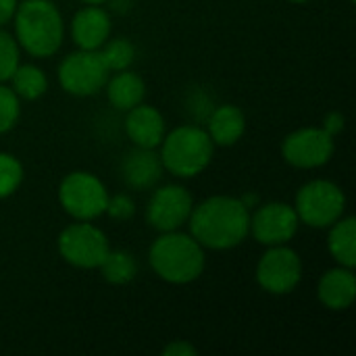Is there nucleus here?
<instances>
[{"mask_svg":"<svg viewBox=\"0 0 356 356\" xmlns=\"http://www.w3.org/2000/svg\"><path fill=\"white\" fill-rule=\"evenodd\" d=\"M190 236L211 250H229L250 234V211L240 198L213 196L192 209Z\"/></svg>","mask_w":356,"mask_h":356,"instance_id":"obj_1","label":"nucleus"},{"mask_svg":"<svg viewBox=\"0 0 356 356\" xmlns=\"http://www.w3.org/2000/svg\"><path fill=\"white\" fill-rule=\"evenodd\" d=\"M19 48L38 58L52 56L63 44V17L50 0H21L13 15Z\"/></svg>","mask_w":356,"mask_h":356,"instance_id":"obj_2","label":"nucleus"},{"mask_svg":"<svg viewBox=\"0 0 356 356\" xmlns=\"http://www.w3.org/2000/svg\"><path fill=\"white\" fill-rule=\"evenodd\" d=\"M152 271L169 284H190L204 271V248L188 234L165 232L148 252Z\"/></svg>","mask_w":356,"mask_h":356,"instance_id":"obj_3","label":"nucleus"},{"mask_svg":"<svg viewBox=\"0 0 356 356\" xmlns=\"http://www.w3.org/2000/svg\"><path fill=\"white\" fill-rule=\"evenodd\" d=\"M215 144L207 129L196 125H181L165 134L161 142L163 169L177 177H196L213 159Z\"/></svg>","mask_w":356,"mask_h":356,"instance_id":"obj_4","label":"nucleus"},{"mask_svg":"<svg viewBox=\"0 0 356 356\" xmlns=\"http://www.w3.org/2000/svg\"><path fill=\"white\" fill-rule=\"evenodd\" d=\"M346 209V196L342 188L330 179H313L305 184L296 194V215L300 223L309 227H330L336 223Z\"/></svg>","mask_w":356,"mask_h":356,"instance_id":"obj_5","label":"nucleus"},{"mask_svg":"<svg viewBox=\"0 0 356 356\" xmlns=\"http://www.w3.org/2000/svg\"><path fill=\"white\" fill-rule=\"evenodd\" d=\"M106 188L102 181L86 171L69 173L58 188V202L67 215L77 221H92L106 209Z\"/></svg>","mask_w":356,"mask_h":356,"instance_id":"obj_6","label":"nucleus"},{"mask_svg":"<svg viewBox=\"0 0 356 356\" xmlns=\"http://www.w3.org/2000/svg\"><path fill=\"white\" fill-rule=\"evenodd\" d=\"M108 67L104 65L100 50H77L67 54L58 65V81L67 94L94 96L104 90L108 79Z\"/></svg>","mask_w":356,"mask_h":356,"instance_id":"obj_7","label":"nucleus"},{"mask_svg":"<svg viewBox=\"0 0 356 356\" xmlns=\"http://www.w3.org/2000/svg\"><path fill=\"white\" fill-rule=\"evenodd\" d=\"M108 250L111 248L104 232L90 221L73 223L58 236L60 257L77 269H98Z\"/></svg>","mask_w":356,"mask_h":356,"instance_id":"obj_8","label":"nucleus"},{"mask_svg":"<svg viewBox=\"0 0 356 356\" xmlns=\"http://www.w3.org/2000/svg\"><path fill=\"white\" fill-rule=\"evenodd\" d=\"M300 280H302V261L286 244L269 246V250L261 257L257 265V282L269 294L275 296L290 294L292 290H296Z\"/></svg>","mask_w":356,"mask_h":356,"instance_id":"obj_9","label":"nucleus"},{"mask_svg":"<svg viewBox=\"0 0 356 356\" xmlns=\"http://www.w3.org/2000/svg\"><path fill=\"white\" fill-rule=\"evenodd\" d=\"M336 140L323 127H305L286 136L282 144L284 161L298 169H317L330 163Z\"/></svg>","mask_w":356,"mask_h":356,"instance_id":"obj_10","label":"nucleus"},{"mask_svg":"<svg viewBox=\"0 0 356 356\" xmlns=\"http://www.w3.org/2000/svg\"><path fill=\"white\" fill-rule=\"evenodd\" d=\"M194 209L192 194L184 186H163L159 188L146 209V221L150 227L165 232H175L188 223Z\"/></svg>","mask_w":356,"mask_h":356,"instance_id":"obj_11","label":"nucleus"},{"mask_svg":"<svg viewBox=\"0 0 356 356\" xmlns=\"http://www.w3.org/2000/svg\"><path fill=\"white\" fill-rule=\"evenodd\" d=\"M300 219L294 207L286 202H269L250 215V234L265 246L288 244L298 232Z\"/></svg>","mask_w":356,"mask_h":356,"instance_id":"obj_12","label":"nucleus"},{"mask_svg":"<svg viewBox=\"0 0 356 356\" xmlns=\"http://www.w3.org/2000/svg\"><path fill=\"white\" fill-rule=\"evenodd\" d=\"M111 33V17L98 4H88L75 13L71 23L73 42L81 50H100Z\"/></svg>","mask_w":356,"mask_h":356,"instance_id":"obj_13","label":"nucleus"},{"mask_svg":"<svg viewBox=\"0 0 356 356\" xmlns=\"http://www.w3.org/2000/svg\"><path fill=\"white\" fill-rule=\"evenodd\" d=\"M125 131L136 146L159 148L165 138V119L154 106L140 102L138 106L127 111Z\"/></svg>","mask_w":356,"mask_h":356,"instance_id":"obj_14","label":"nucleus"},{"mask_svg":"<svg viewBox=\"0 0 356 356\" xmlns=\"http://www.w3.org/2000/svg\"><path fill=\"white\" fill-rule=\"evenodd\" d=\"M121 175L125 184L134 190H150L163 177V163L154 148H140L131 150L121 165Z\"/></svg>","mask_w":356,"mask_h":356,"instance_id":"obj_15","label":"nucleus"},{"mask_svg":"<svg viewBox=\"0 0 356 356\" xmlns=\"http://www.w3.org/2000/svg\"><path fill=\"white\" fill-rule=\"evenodd\" d=\"M317 296L323 307L330 311H346L356 298V277L350 267L330 269L317 286Z\"/></svg>","mask_w":356,"mask_h":356,"instance_id":"obj_16","label":"nucleus"},{"mask_svg":"<svg viewBox=\"0 0 356 356\" xmlns=\"http://www.w3.org/2000/svg\"><path fill=\"white\" fill-rule=\"evenodd\" d=\"M244 129H246L244 113L234 104H223L211 113L207 134L217 146H234L244 136Z\"/></svg>","mask_w":356,"mask_h":356,"instance_id":"obj_17","label":"nucleus"},{"mask_svg":"<svg viewBox=\"0 0 356 356\" xmlns=\"http://www.w3.org/2000/svg\"><path fill=\"white\" fill-rule=\"evenodd\" d=\"M106 98L117 111H129L138 106L146 96L144 79L134 71H117L115 77L106 79Z\"/></svg>","mask_w":356,"mask_h":356,"instance_id":"obj_18","label":"nucleus"},{"mask_svg":"<svg viewBox=\"0 0 356 356\" xmlns=\"http://www.w3.org/2000/svg\"><path fill=\"white\" fill-rule=\"evenodd\" d=\"M327 246L338 265L355 269L356 265V221L355 217H340L330 225Z\"/></svg>","mask_w":356,"mask_h":356,"instance_id":"obj_19","label":"nucleus"},{"mask_svg":"<svg viewBox=\"0 0 356 356\" xmlns=\"http://www.w3.org/2000/svg\"><path fill=\"white\" fill-rule=\"evenodd\" d=\"M13 92L23 100H38L48 90L46 73L35 65H19L10 75Z\"/></svg>","mask_w":356,"mask_h":356,"instance_id":"obj_20","label":"nucleus"},{"mask_svg":"<svg viewBox=\"0 0 356 356\" xmlns=\"http://www.w3.org/2000/svg\"><path fill=\"white\" fill-rule=\"evenodd\" d=\"M100 273L108 284L123 286L129 284L138 273V263L131 252L127 250H108L104 261L100 263Z\"/></svg>","mask_w":356,"mask_h":356,"instance_id":"obj_21","label":"nucleus"},{"mask_svg":"<svg viewBox=\"0 0 356 356\" xmlns=\"http://www.w3.org/2000/svg\"><path fill=\"white\" fill-rule=\"evenodd\" d=\"M100 56H102L104 65L108 67V71H123V69H129V65L134 63L136 48L129 40L115 38V40L102 44Z\"/></svg>","mask_w":356,"mask_h":356,"instance_id":"obj_22","label":"nucleus"},{"mask_svg":"<svg viewBox=\"0 0 356 356\" xmlns=\"http://www.w3.org/2000/svg\"><path fill=\"white\" fill-rule=\"evenodd\" d=\"M23 181V165L6 152H0V200L19 190Z\"/></svg>","mask_w":356,"mask_h":356,"instance_id":"obj_23","label":"nucleus"},{"mask_svg":"<svg viewBox=\"0 0 356 356\" xmlns=\"http://www.w3.org/2000/svg\"><path fill=\"white\" fill-rule=\"evenodd\" d=\"M17 67H19V44L8 31L0 29V83L8 81Z\"/></svg>","mask_w":356,"mask_h":356,"instance_id":"obj_24","label":"nucleus"},{"mask_svg":"<svg viewBox=\"0 0 356 356\" xmlns=\"http://www.w3.org/2000/svg\"><path fill=\"white\" fill-rule=\"evenodd\" d=\"M21 115L19 96L13 92V88H6L0 83V134H6L15 127Z\"/></svg>","mask_w":356,"mask_h":356,"instance_id":"obj_25","label":"nucleus"},{"mask_svg":"<svg viewBox=\"0 0 356 356\" xmlns=\"http://www.w3.org/2000/svg\"><path fill=\"white\" fill-rule=\"evenodd\" d=\"M104 213L117 221H129L136 215V202L127 196V194H117V196H108L106 200V209Z\"/></svg>","mask_w":356,"mask_h":356,"instance_id":"obj_26","label":"nucleus"},{"mask_svg":"<svg viewBox=\"0 0 356 356\" xmlns=\"http://www.w3.org/2000/svg\"><path fill=\"white\" fill-rule=\"evenodd\" d=\"M163 355L165 356H196L198 355V350H196V348H194L190 342H186V340H175V342H171L169 346H165Z\"/></svg>","mask_w":356,"mask_h":356,"instance_id":"obj_27","label":"nucleus"},{"mask_svg":"<svg viewBox=\"0 0 356 356\" xmlns=\"http://www.w3.org/2000/svg\"><path fill=\"white\" fill-rule=\"evenodd\" d=\"M323 129L330 134V136H338L342 129H344V115L342 113H330L323 121Z\"/></svg>","mask_w":356,"mask_h":356,"instance_id":"obj_28","label":"nucleus"},{"mask_svg":"<svg viewBox=\"0 0 356 356\" xmlns=\"http://www.w3.org/2000/svg\"><path fill=\"white\" fill-rule=\"evenodd\" d=\"M17 10V0H0V27L13 19Z\"/></svg>","mask_w":356,"mask_h":356,"instance_id":"obj_29","label":"nucleus"},{"mask_svg":"<svg viewBox=\"0 0 356 356\" xmlns=\"http://www.w3.org/2000/svg\"><path fill=\"white\" fill-rule=\"evenodd\" d=\"M81 2H86V4H102L106 0H81Z\"/></svg>","mask_w":356,"mask_h":356,"instance_id":"obj_30","label":"nucleus"},{"mask_svg":"<svg viewBox=\"0 0 356 356\" xmlns=\"http://www.w3.org/2000/svg\"><path fill=\"white\" fill-rule=\"evenodd\" d=\"M290 2H296V4H300V2H307V0H290Z\"/></svg>","mask_w":356,"mask_h":356,"instance_id":"obj_31","label":"nucleus"},{"mask_svg":"<svg viewBox=\"0 0 356 356\" xmlns=\"http://www.w3.org/2000/svg\"><path fill=\"white\" fill-rule=\"evenodd\" d=\"M348 2H355V0H348Z\"/></svg>","mask_w":356,"mask_h":356,"instance_id":"obj_32","label":"nucleus"}]
</instances>
